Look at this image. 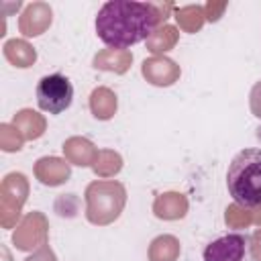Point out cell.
I'll return each mask as SVG.
<instances>
[{"label":"cell","instance_id":"1","mask_svg":"<svg viewBox=\"0 0 261 261\" xmlns=\"http://www.w3.org/2000/svg\"><path fill=\"white\" fill-rule=\"evenodd\" d=\"M155 4L133 0H108L100 6L94 27L98 39L114 49H128L145 41L161 22Z\"/></svg>","mask_w":261,"mask_h":261},{"label":"cell","instance_id":"2","mask_svg":"<svg viewBox=\"0 0 261 261\" xmlns=\"http://www.w3.org/2000/svg\"><path fill=\"white\" fill-rule=\"evenodd\" d=\"M228 196L243 208L261 206V149H241L228 163L226 171Z\"/></svg>","mask_w":261,"mask_h":261},{"label":"cell","instance_id":"3","mask_svg":"<svg viewBox=\"0 0 261 261\" xmlns=\"http://www.w3.org/2000/svg\"><path fill=\"white\" fill-rule=\"evenodd\" d=\"M37 106L49 114H61L73 102V86L63 73L43 75L37 84Z\"/></svg>","mask_w":261,"mask_h":261},{"label":"cell","instance_id":"4","mask_svg":"<svg viewBox=\"0 0 261 261\" xmlns=\"http://www.w3.org/2000/svg\"><path fill=\"white\" fill-rule=\"evenodd\" d=\"M245 245L247 241L239 232L218 237L204 249V261H243Z\"/></svg>","mask_w":261,"mask_h":261}]
</instances>
